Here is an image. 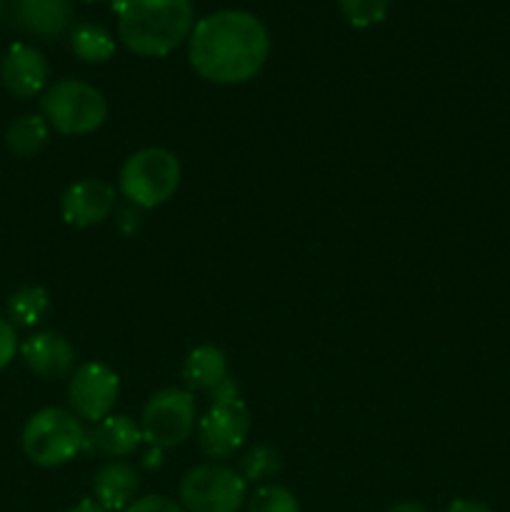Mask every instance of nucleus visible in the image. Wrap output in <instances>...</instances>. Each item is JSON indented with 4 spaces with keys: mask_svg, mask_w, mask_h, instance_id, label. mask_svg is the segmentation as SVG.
Listing matches in <instances>:
<instances>
[{
    "mask_svg": "<svg viewBox=\"0 0 510 512\" xmlns=\"http://www.w3.org/2000/svg\"><path fill=\"white\" fill-rule=\"evenodd\" d=\"M345 20L355 28H368L388 15L390 0H338Z\"/></svg>",
    "mask_w": 510,
    "mask_h": 512,
    "instance_id": "nucleus-22",
    "label": "nucleus"
},
{
    "mask_svg": "<svg viewBox=\"0 0 510 512\" xmlns=\"http://www.w3.org/2000/svg\"><path fill=\"white\" fill-rule=\"evenodd\" d=\"M88 440H93V448L98 453L120 460L138 450V445L143 443V430H140V423H135L128 415H108L100 420Z\"/></svg>",
    "mask_w": 510,
    "mask_h": 512,
    "instance_id": "nucleus-15",
    "label": "nucleus"
},
{
    "mask_svg": "<svg viewBox=\"0 0 510 512\" xmlns=\"http://www.w3.org/2000/svg\"><path fill=\"white\" fill-rule=\"evenodd\" d=\"M120 395V378L110 365L83 363L68 383V403L78 418L100 423L113 415Z\"/></svg>",
    "mask_w": 510,
    "mask_h": 512,
    "instance_id": "nucleus-9",
    "label": "nucleus"
},
{
    "mask_svg": "<svg viewBox=\"0 0 510 512\" xmlns=\"http://www.w3.org/2000/svg\"><path fill=\"white\" fill-rule=\"evenodd\" d=\"M15 353H18V335H15V325L8 318H0V370L8 368L13 363Z\"/></svg>",
    "mask_w": 510,
    "mask_h": 512,
    "instance_id": "nucleus-24",
    "label": "nucleus"
},
{
    "mask_svg": "<svg viewBox=\"0 0 510 512\" xmlns=\"http://www.w3.org/2000/svg\"><path fill=\"white\" fill-rule=\"evenodd\" d=\"M88 3H95V0H88ZM113 3H115V0H113Z\"/></svg>",
    "mask_w": 510,
    "mask_h": 512,
    "instance_id": "nucleus-28",
    "label": "nucleus"
},
{
    "mask_svg": "<svg viewBox=\"0 0 510 512\" xmlns=\"http://www.w3.org/2000/svg\"><path fill=\"white\" fill-rule=\"evenodd\" d=\"M250 433V410L240 395L213 398L208 413L198 420V445L208 458L225 460L240 450Z\"/></svg>",
    "mask_w": 510,
    "mask_h": 512,
    "instance_id": "nucleus-8",
    "label": "nucleus"
},
{
    "mask_svg": "<svg viewBox=\"0 0 510 512\" xmlns=\"http://www.w3.org/2000/svg\"><path fill=\"white\" fill-rule=\"evenodd\" d=\"M268 53V28L245 10L205 15L188 38V58L195 73L218 85L248 83L263 70Z\"/></svg>",
    "mask_w": 510,
    "mask_h": 512,
    "instance_id": "nucleus-1",
    "label": "nucleus"
},
{
    "mask_svg": "<svg viewBox=\"0 0 510 512\" xmlns=\"http://www.w3.org/2000/svg\"><path fill=\"white\" fill-rule=\"evenodd\" d=\"M180 185V163L170 150L143 148L125 160L120 170V193L138 208L168 203Z\"/></svg>",
    "mask_w": 510,
    "mask_h": 512,
    "instance_id": "nucleus-5",
    "label": "nucleus"
},
{
    "mask_svg": "<svg viewBox=\"0 0 510 512\" xmlns=\"http://www.w3.org/2000/svg\"><path fill=\"white\" fill-rule=\"evenodd\" d=\"M123 512H185V508L168 495H145L130 503Z\"/></svg>",
    "mask_w": 510,
    "mask_h": 512,
    "instance_id": "nucleus-23",
    "label": "nucleus"
},
{
    "mask_svg": "<svg viewBox=\"0 0 510 512\" xmlns=\"http://www.w3.org/2000/svg\"><path fill=\"white\" fill-rule=\"evenodd\" d=\"M48 60L28 43H13L0 60V80L15 98H35L48 83Z\"/></svg>",
    "mask_w": 510,
    "mask_h": 512,
    "instance_id": "nucleus-10",
    "label": "nucleus"
},
{
    "mask_svg": "<svg viewBox=\"0 0 510 512\" xmlns=\"http://www.w3.org/2000/svg\"><path fill=\"white\" fill-rule=\"evenodd\" d=\"M50 308L48 290L40 285H28L10 295L8 300V320L15 328H33L45 318Z\"/></svg>",
    "mask_w": 510,
    "mask_h": 512,
    "instance_id": "nucleus-19",
    "label": "nucleus"
},
{
    "mask_svg": "<svg viewBox=\"0 0 510 512\" xmlns=\"http://www.w3.org/2000/svg\"><path fill=\"white\" fill-rule=\"evenodd\" d=\"M43 118L63 135L95 133L108 118L105 95L83 80H58L40 98Z\"/></svg>",
    "mask_w": 510,
    "mask_h": 512,
    "instance_id": "nucleus-4",
    "label": "nucleus"
},
{
    "mask_svg": "<svg viewBox=\"0 0 510 512\" xmlns=\"http://www.w3.org/2000/svg\"><path fill=\"white\" fill-rule=\"evenodd\" d=\"M88 445V433L75 413L63 408H43L23 428V450L30 463L58 468L70 463Z\"/></svg>",
    "mask_w": 510,
    "mask_h": 512,
    "instance_id": "nucleus-3",
    "label": "nucleus"
},
{
    "mask_svg": "<svg viewBox=\"0 0 510 512\" xmlns=\"http://www.w3.org/2000/svg\"><path fill=\"white\" fill-rule=\"evenodd\" d=\"M140 488L138 470L125 460H110L95 473L93 493L95 503L108 512L125 510L130 503H135V493Z\"/></svg>",
    "mask_w": 510,
    "mask_h": 512,
    "instance_id": "nucleus-14",
    "label": "nucleus"
},
{
    "mask_svg": "<svg viewBox=\"0 0 510 512\" xmlns=\"http://www.w3.org/2000/svg\"><path fill=\"white\" fill-rule=\"evenodd\" d=\"M183 380L188 390H208L213 393L218 385L228 380V358L215 345H198L188 353L183 363Z\"/></svg>",
    "mask_w": 510,
    "mask_h": 512,
    "instance_id": "nucleus-16",
    "label": "nucleus"
},
{
    "mask_svg": "<svg viewBox=\"0 0 510 512\" xmlns=\"http://www.w3.org/2000/svg\"><path fill=\"white\" fill-rule=\"evenodd\" d=\"M445 512H493L488 505L478 503V500H453V503L445 508Z\"/></svg>",
    "mask_w": 510,
    "mask_h": 512,
    "instance_id": "nucleus-25",
    "label": "nucleus"
},
{
    "mask_svg": "<svg viewBox=\"0 0 510 512\" xmlns=\"http://www.w3.org/2000/svg\"><path fill=\"white\" fill-rule=\"evenodd\" d=\"M248 498V483L225 465H198L180 483L185 512H238Z\"/></svg>",
    "mask_w": 510,
    "mask_h": 512,
    "instance_id": "nucleus-7",
    "label": "nucleus"
},
{
    "mask_svg": "<svg viewBox=\"0 0 510 512\" xmlns=\"http://www.w3.org/2000/svg\"><path fill=\"white\" fill-rule=\"evenodd\" d=\"M198 405L190 390L165 388L148 400L140 418L143 440L155 450L178 448L193 435Z\"/></svg>",
    "mask_w": 510,
    "mask_h": 512,
    "instance_id": "nucleus-6",
    "label": "nucleus"
},
{
    "mask_svg": "<svg viewBox=\"0 0 510 512\" xmlns=\"http://www.w3.org/2000/svg\"><path fill=\"white\" fill-rule=\"evenodd\" d=\"M15 20L23 30L38 38H58L70 28V0H15Z\"/></svg>",
    "mask_w": 510,
    "mask_h": 512,
    "instance_id": "nucleus-13",
    "label": "nucleus"
},
{
    "mask_svg": "<svg viewBox=\"0 0 510 512\" xmlns=\"http://www.w3.org/2000/svg\"><path fill=\"white\" fill-rule=\"evenodd\" d=\"M280 470V458L278 450L270 448V445H255L240 460V478L245 483H260V480L273 478Z\"/></svg>",
    "mask_w": 510,
    "mask_h": 512,
    "instance_id": "nucleus-20",
    "label": "nucleus"
},
{
    "mask_svg": "<svg viewBox=\"0 0 510 512\" xmlns=\"http://www.w3.org/2000/svg\"><path fill=\"white\" fill-rule=\"evenodd\" d=\"M70 48L85 63H105L113 58L115 38L103 25L80 23L70 30Z\"/></svg>",
    "mask_w": 510,
    "mask_h": 512,
    "instance_id": "nucleus-18",
    "label": "nucleus"
},
{
    "mask_svg": "<svg viewBox=\"0 0 510 512\" xmlns=\"http://www.w3.org/2000/svg\"><path fill=\"white\" fill-rule=\"evenodd\" d=\"M20 355L30 373L45 380L65 378L75 365V348L65 335L55 333V330H40V333L30 335L20 345Z\"/></svg>",
    "mask_w": 510,
    "mask_h": 512,
    "instance_id": "nucleus-12",
    "label": "nucleus"
},
{
    "mask_svg": "<svg viewBox=\"0 0 510 512\" xmlns=\"http://www.w3.org/2000/svg\"><path fill=\"white\" fill-rule=\"evenodd\" d=\"M388 512H430V510L425 508V505H420V503H410V500H405V503L393 505V508H390Z\"/></svg>",
    "mask_w": 510,
    "mask_h": 512,
    "instance_id": "nucleus-27",
    "label": "nucleus"
},
{
    "mask_svg": "<svg viewBox=\"0 0 510 512\" xmlns=\"http://www.w3.org/2000/svg\"><path fill=\"white\" fill-rule=\"evenodd\" d=\"M115 208V188L105 180L85 178L70 185L60 200V213L65 223L73 228H90L98 225L113 213Z\"/></svg>",
    "mask_w": 510,
    "mask_h": 512,
    "instance_id": "nucleus-11",
    "label": "nucleus"
},
{
    "mask_svg": "<svg viewBox=\"0 0 510 512\" xmlns=\"http://www.w3.org/2000/svg\"><path fill=\"white\" fill-rule=\"evenodd\" d=\"M68 512H108L105 508H100L95 500H80L78 505H73Z\"/></svg>",
    "mask_w": 510,
    "mask_h": 512,
    "instance_id": "nucleus-26",
    "label": "nucleus"
},
{
    "mask_svg": "<svg viewBox=\"0 0 510 512\" xmlns=\"http://www.w3.org/2000/svg\"><path fill=\"white\" fill-rule=\"evenodd\" d=\"M113 10L123 45L143 58L173 53L193 33L190 0H115Z\"/></svg>",
    "mask_w": 510,
    "mask_h": 512,
    "instance_id": "nucleus-2",
    "label": "nucleus"
},
{
    "mask_svg": "<svg viewBox=\"0 0 510 512\" xmlns=\"http://www.w3.org/2000/svg\"><path fill=\"white\" fill-rule=\"evenodd\" d=\"M50 135V125L43 115H20L18 120H13L5 133V143H8L10 153L18 155V158H33L40 150L45 148Z\"/></svg>",
    "mask_w": 510,
    "mask_h": 512,
    "instance_id": "nucleus-17",
    "label": "nucleus"
},
{
    "mask_svg": "<svg viewBox=\"0 0 510 512\" xmlns=\"http://www.w3.org/2000/svg\"><path fill=\"white\" fill-rule=\"evenodd\" d=\"M248 512H300V503L288 488L263 485L248 498Z\"/></svg>",
    "mask_w": 510,
    "mask_h": 512,
    "instance_id": "nucleus-21",
    "label": "nucleus"
}]
</instances>
